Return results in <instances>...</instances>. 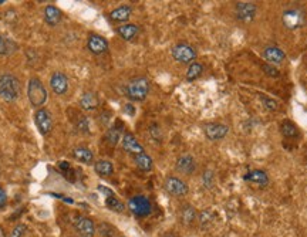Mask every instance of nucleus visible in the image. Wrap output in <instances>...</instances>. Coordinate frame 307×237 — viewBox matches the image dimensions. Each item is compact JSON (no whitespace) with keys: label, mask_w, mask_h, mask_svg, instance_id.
Masks as SVG:
<instances>
[{"label":"nucleus","mask_w":307,"mask_h":237,"mask_svg":"<svg viewBox=\"0 0 307 237\" xmlns=\"http://www.w3.org/2000/svg\"><path fill=\"white\" fill-rule=\"evenodd\" d=\"M21 94V86L17 77L13 74H1L0 76V98L13 103L16 100H19Z\"/></svg>","instance_id":"obj_1"},{"label":"nucleus","mask_w":307,"mask_h":237,"mask_svg":"<svg viewBox=\"0 0 307 237\" xmlns=\"http://www.w3.org/2000/svg\"><path fill=\"white\" fill-rule=\"evenodd\" d=\"M149 80L147 77H135L125 86V95L131 101H144L149 94Z\"/></svg>","instance_id":"obj_2"},{"label":"nucleus","mask_w":307,"mask_h":237,"mask_svg":"<svg viewBox=\"0 0 307 237\" xmlns=\"http://www.w3.org/2000/svg\"><path fill=\"white\" fill-rule=\"evenodd\" d=\"M282 23L288 30L302 29L307 23L306 11L298 6L288 7L282 13Z\"/></svg>","instance_id":"obj_3"},{"label":"nucleus","mask_w":307,"mask_h":237,"mask_svg":"<svg viewBox=\"0 0 307 237\" xmlns=\"http://www.w3.org/2000/svg\"><path fill=\"white\" fill-rule=\"evenodd\" d=\"M27 97L31 107H34V108H38V107L46 104L47 90L38 78H31L28 81Z\"/></svg>","instance_id":"obj_4"},{"label":"nucleus","mask_w":307,"mask_h":237,"mask_svg":"<svg viewBox=\"0 0 307 237\" xmlns=\"http://www.w3.org/2000/svg\"><path fill=\"white\" fill-rule=\"evenodd\" d=\"M172 57L175 61L181 64H192L195 63L196 58V50L188 43H178L172 47L171 51Z\"/></svg>","instance_id":"obj_5"},{"label":"nucleus","mask_w":307,"mask_h":237,"mask_svg":"<svg viewBox=\"0 0 307 237\" xmlns=\"http://www.w3.org/2000/svg\"><path fill=\"white\" fill-rule=\"evenodd\" d=\"M164 189L168 195H171L174 198H184L189 193L188 183L178 176H168L164 182Z\"/></svg>","instance_id":"obj_6"},{"label":"nucleus","mask_w":307,"mask_h":237,"mask_svg":"<svg viewBox=\"0 0 307 237\" xmlns=\"http://www.w3.org/2000/svg\"><path fill=\"white\" fill-rule=\"evenodd\" d=\"M258 14V6L251 1H238L235 4V16L241 23L249 24Z\"/></svg>","instance_id":"obj_7"},{"label":"nucleus","mask_w":307,"mask_h":237,"mask_svg":"<svg viewBox=\"0 0 307 237\" xmlns=\"http://www.w3.org/2000/svg\"><path fill=\"white\" fill-rule=\"evenodd\" d=\"M128 209L137 218H145L152 213V203L147 196H134L128 200Z\"/></svg>","instance_id":"obj_8"},{"label":"nucleus","mask_w":307,"mask_h":237,"mask_svg":"<svg viewBox=\"0 0 307 237\" xmlns=\"http://www.w3.org/2000/svg\"><path fill=\"white\" fill-rule=\"evenodd\" d=\"M204 133L209 141H222L229 133V126L222 122H209L204 126Z\"/></svg>","instance_id":"obj_9"},{"label":"nucleus","mask_w":307,"mask_h":237,"mask_svg":"<svg viewBox=\"0 0 307 237\" xmlns=\"http://www.w3.org/2000/svg\"><path fill=\"white\" fill-rule=\"evenodd\" d=\"M34 122L37 125L38 131L41 135H47V133L51 132L53 129V118L50 113L47 111L46 108H40L36 111L34 114Z\"/></svg>","instance_id":"obj_10"},{"label":"nucleus","mask_w":307,"mask_h":237,"mask_svg":"<svg viewBox=\"0 0 307 237\" xmlns=\"http://www.w3.org/2000/svg\"><path fill=\"white\" fill-rule=\"evenodd\" d=\"M175 169H177L179 173L185 175V176H191L194 175L196 171V161L195 158L189 153H184L181 155L177 159V163H175Z\"/></svg>","instance_id":"obj_11"},{"label":"nucleus","mask_w":307,"mask_h":237,"mask_svg":"<svg viewBox=\"0 0 307 237\" xmlns=\"http://www.w3.org/2000/svg\"><path fill=\"white\" fill-rule=\"evenodd\" d=\"M243 180L248 182V183L258 185L261 188H266L270 183V176L269 173L263 171V169H252V171L243 175Z\"/></svg>","instance_id":"obj_12"},{"label":"nucleus","mask_w":307,"mask_h":237,"mask_svg":"<svg viewBox=\"0 0 307 237\" xmlns=\"http://www.w3.org/2000/svg\"><path fill=\"white\" fill-rule=\"evenodd\" d=\"M87 48L95 56H100L108 51V41L100 34H90L87 40Z\"/></svg>","instance_id":"obj_13"},{"label":"nucleus","mask_w":307,"mask_h":237,"mask_svg":"<svg viewBox=\"0 0 307 237\" xmlns=\"http://www.w3.org/2000/svg\"><path fill=\"white\" fill-rule=\"evenodd\" d=\"M74 229L75 232L81 237H94L95 233V225L91 219L85 218V216H78L74 220Z\"/></svg>","instance_id":"obj_14"},{"label":"nucleus","mask_w":307,"mask_h":237,"mask_svg":"<svg viewBox=\"0 0 307 237\" xmlns=\"http://www.w3.org/2000/svg\"><path fill=\"white\" fill-rule=\"evenodd\" d=\"M263 58L266 60L268 64L275 66V64H282L286 60V54L278 46H268L263 50Z\"/></svg>","instance_id":"obj_15"},{"label":"nucleus","mask_w":307,"mask_h":237,"mask_svg":"<svg viewBox=\"0 0 307 237\" xmlns=\"http://www.w3.org/2000/svg\"><path fill=\"white\" fill-rule=\"evenodd\" d=\"M122 148H124V151L128 152V153H131V155H140V153H144V148H142V145H141L138 141H137V138L134 136V133L131 132H125L124 135H122Z\"/></svg>","instance_id":"obj_16"},{"label":"nucleus","mask_w":307,"mask_h":237,"mask_svg":"<svg viewBox=\"0 0 307 237\" xmlns=\"http://www.w3.org/2000/svg\"><path fill=\"white\" fill-rule=\"evenodd\" d=\"M50 87L57 95H64L68 91V78L65 74L57 71L50 78Z\"/></svg>","instance_id":"obj_17"},{"label":"nucleus","mask_w":307,"mask_h":237,"mask_svg":"<svg viewBox=\"0 0 307 237\" xmlns=\"http://www.w3.org/2000/svg\"><path fill=\"white\" fill-rule=\"evenodd\" d=\"M122 132H124V123L118 119V121H115L114 125H111V126L107 129V132H105V141L110 143V145H112V146H115V145L122 139Z\"/></svg>","instance_id":"obj_18"},{"label":"nucleus","mask_w":307,"mask_h":237,"mask_svg":"<svg viewBox=\"0 0 307 237\" xmlns=\"http://www.w3.org/2000/svg\"><path fill=\"white\" fill-rule=\"evenodd\" d=\"M196 219H198V212H196V209L192 205H184L181 208V210H179V220H181V223L184 226H186V228L192 226L196 222Z\"/></svg>","instance_id":"obj_19"},{"label":"nucleus","mask_w":307,"mask_h":237,"mask_svg":"<svg viewBox=\"0 0 307 237\" xmlns=\"http://www.w3.org/2000/svg\"><path fill=\"white\" fill-rule=\"evenodd\" d=\"M115 31H117V34H118L122 40L131 41V40H134V38L140 34V26L132 24V23H125V24H122V26H118Z\"/></svg>","instance_id":"obj_20"},{"label":"nucleus","mask_w":307,"mask_h":237,"mask_svg":"<svg viewBox=\"0 0 307 237\" xmlns=\"http://www.w3.org/2000/svg\"><path fill=\"white\" fill-rule=\"evenodd\" d=\"M98 105H100V98L93 91L84 93L83 97L80 98V107L85 111H94L98 108Z\"/></svg>","instance_id":"obj_21"},{"label":"nucleus","mask_w":307,"mask_h":237,"mask_svg":"<svg viewBox=\"0 0 307 237\" xmlns=\"http://www.w3.org/2000/svg\"><path fill=\"white\" fill-rule=\"evenodd\" d=\"M279 128H280V133L283 135V138L296 139V138H299V135H300L298 125L293 122V121H290V119H283V121L280 122Z\"/></svg>","instance_id":"obj_22"},{"label":"nucleus","mask_w":307,"mask_h":237,"mask_svg":"<svg viewBox=\"0 0 307 237\" xmlns=\"http://www.w3.org/2000/svg\"><path fill=\"white\" fill-rule=\"evenodd\" d=\"M215 219H216V215H215L214 212L211 209H205V210L198 213L196 222H198L199 228L202 229V230H208V229H211L214 226Z\"/></svg>","instance_id":"obj_23"},{"label":"nucleus","mask_w":307,"mask_h":237,"mask_svg":"<svg viewBox=\"0 0 307 237\" xmlns=\"http://www.w3.org/2000/svg\"><path fill=\"white\" fill-rule=\"evenodd\" d=\"M131 14H132V7L124 4V6H120V7L112 10L110 13V19L115 23H125V21H128Z\"/></svg>","instance_id":"obj_24"},{"label":"nucleus","mask_w":307,"mask_h":237,"mask_svg":"<svg viewBox=\"0 0 307 237\" xmlns=\"http://www.w3.org/2000/svg\"><path fill=\"white\" fill-rule=\"evenodd\" d=\"M74 158L78 162H83L85 165H93L94 163V153L91 152L90 148H85V146H77L74 151H73Z\"/></svg>","instance_id":"obj_25"},{"label":"nucleus","mask_w":307,"mask_h":237,"mask_svg":"<svg viewBox=\"0 0 307 237\" xmlns=\"http://www.w3.org/2000/svg\"><path fill=\"white\" fill-rule=\"evenodd\" d=\"M134 162H135L137 168L142 172L152 171V168H154L152 158H151L149 155H147L145 152H144V153H140V155H135V156H134Z\"/></svg>","instance_id":"obj_26"},{"label":"nucleus","mask_w":307,"mask_h":237,"mask_svg":"<svg viewBox=\"0 0 307 237\" xmlns=\"http://www.w3.org/2000/svg\"><path fill=\"white\" fill-rule=\"evenodd\" d=\"M61 11L57 9L56 6H47L44 9V20L50 26H57L61 21Z\"/></svg>","instance_id":"obj_27"},{"label":"nucleus","mask_w":307,"mask_h":237,"mask_svg":"<svg viewBox=\"0 0 307 237\" xmlns=\"http://www.w3.org/2000/svg\"><path fill=\"white\" fill-rule=\"evenodd\" d=\"M17 50V44L3 34H0V56H10Z\"/></svg>","instance_id":"obj_28"},{"label":"nucleus","mask_w":307,"mask_h":237,"mask_svg":"<svg viewBox=\"0 0 307 237\" xmlns=\"http://www.w3.org/2000/svg\"><path fill=\"white\" fill-rule=\"evenodd\" d=\"M94 171L100 176H111L114 173V166L110 161L107 159H100L94 163Z\"/></svg>","instance_id":"obj_29"},{"label":"nucleus","mask_w":307,"mask_h":237,"mask_svg":"<svg viewBox=\"0 0 307 237\" xmlns=\"http://www.w3.org/2000/svg\"><path fill=\"white\" fill-rule=\"evenodd\" d=\"M204 74V66L201 64V63H192V64H189V67H188V71H186L185 74V78L186 81H189V83H192V81H195V80H198L199 77Z\"/></svg>","instance_id":"obj_30"},{"label":"nucleus","mask_w":307,"mask_h":237,"mask_svg":"<svg viewBox=\"0 0 307 237\" xmlns=\"http://www.w3.org/2000/svg\"><path fill=\"white\" fill-rule=\"evenodd\" d=\"M105 206L110 209L111 212H115V213H122L125 210V205L115 195L105 198Z\"/></svg>","instance_id":"obj_31"},{"label":"nucleus","mask_w":307,"mask_h":237,"mask_svg":"<svg viewBox=\"0 0 307 237\" xmlns=\"http://www.w3.org/2000/svg\"><path fill=\"white\" fill-rule=\"evenodd\" d=\"M95 230H98L101 237H115L117 236V229L111 226L110 223H100Z\"/></svg>","instance_id":"obj_32"},{"label":"nucleus","mask_w":307,"mask_h":237,"mask_svg":"<svg viewBox=\"0 0 307 237\" xmlns=\"http://www.w3.org/2000/svg\"><path fill=\"white\" fill-rule=\"evenodd\" d=\"M259 100L262 101L263 107L269 111H278L279 110V103L275 98H270L268 95H259Z\"/></svg>","instance_id":"obj_33"},{"label":"nucleus","mask_w":307,"mask_h":237,"mask_svg":"<svg viewBox=\"0 0 307 237\" xmlns=\"http://www.w3.org/2000/svg\"><path fill=\"white\" fill-rule=\"evenodd\" d=\"M202 185L205 189H214L215 186V173L212 171H205L202 173Z\"/></svg>","instance_id":"obj_34"},{"label":"nucleus","mask_w":307,"mask_h":237,"mask_svg":"<svg viewBox=\"0 0 307 237\" xmlns=\"http://www.w3.org/2000/svg\"><path fill=\"white\" fill-rule=\"evenodd\" d=\"M262 71L266 74L268 77H270V78H279L280 77V71L276 68L275 66H272V64H268V63H263L261 66Z\"/></svg>","instance_id":"obj_35"},{"label":"nucleus","mask_w":307,"mask_h":237,"mask_svg":"<svg viewBox=\"0 0 307 237\" xmlns=\"http://www.w3.org/2000/svg\"><path fill=\"white\" fill-rule=\"evenodd\" d=\"M149 135H151V138H152L154 141H158V142L162 141V129H161V126H159L158 123H151V126H149Z\"/></svg>","instance_id":"obj_36"},{"label":"nucleus","mask_w":307,"mask_h":237,"mask_svg":"<svg viewBox=\"0 0 307 237\" xmlns=\"http://www.w3.org/2000/svg\"><path fill=\"white\" fill-rule=\"evenodd\" d=\"M75 126H77V129H78L80 132H83V133L90 132V121H88L84 115H81V117L77 119Z\"/></svg>","instance_id":"obj_37"},{"label":"nucleus","mask_w":307,"mask_h":237,"mask_svg":"<svg viewBox=\"0 0 307 237\" xmlns=\"http://www.w3.org/2000/svg\"><path fill=\"white\" fill-rule=\"evenodd\" d=\"M26 230H27V226H26V225H23V223H19L16 228L11 230V233H10L9 237H24V235H26Z\"/></svg>","instance_id":"obj_38"},{"label":"nucleus","mask_w":307,"mask_h":237,"mask_svg":"<svg viewBox=\"0 0 307 237\" xmlns=\"http://www.w3.org/2000/svg\"><path fill=\"white\" fill-rule=\"evenodd\" d=\"M58 169H60V171L63 172V173H71V172H73V169H71V166H70V163H68V162H60V163H58Z\"/></svg>","instance_id":"obj_39"},{"label":"nucleus","mask_w":307,"mask_h":237,"mask_svg":"<svg viewBox=\"0 0 307 237\" xmlns=\"http://www.w3.org/2000/svg\"><path fill=\"white\" fill-rule=\"evenodd\" d=\"M7 203V195H6V190L3 188H0V209H3Z\"/></svg>","instance_id":"obj_40"},{"label":"nucleus","mask_w":307,"mask_h":237,"mask_svg":"<svg viewBox=\"0 0 307 237\" xmlns=\"http://www.w3.org/2000/svg\"><path fill=\"white\" fill-rule=\"evenodd\" d=\"M135 111H137V110H135V107L132 104L124 105V113L128 115V117H134V115H135Z\"/></svg>","instance_id":"obj_41"},{"label":"nucleus","mask_w":307,"mask_h":237,"mask_svg":"<svg viewBox=\"0 0 307 237\" xmlns=\"http://www.w3.org/2000/svg\"><path fill=\"white\" fill-rule=\"evenodd\" d=\"M98 192L104 193V195H105L107 198H108V196H114V195H115V193H114L111 189H108V188H104V186H98Z\"/></svg>","instance_id":"obj_42"},{"label":"nucleus","mask_w":307,"mask_h":237,"mask_svg":"<svg viewBox=\"0 0 307 237\" xmlns=\"http://www.w3.org/2000/svg\"><path fill=\"white\" fill-rule=\"evenodd\" d=\"M161 237H179L175 232H165Z\"/></svg>","instance_id":"obj_43"},{"label":"nucleus","mask_w":307,"mask_h":237,"mask_svg":"<svg viewBox=\"0 0 307 237\" xmlns=\"http://www.w3.org/2000/svg\"><path fill=\"white\" fill-rule=\"evenodd\" d=\"M0 237H6L4 236V232H3V229L0 228Z\"/></svg>","instance_id":"obj_44"},{"label":"nucleus","mask_w":307,"mask_h":237,"mask_svg":"<svg viewBox=\"0 0 307 237\" xmlns=\"http://www.w3.org/2000/svg\"><path fill=\"white\" fill-rule=\"evenodd\" d=\"M4 3V0H0V4H3Z\"/></svg>","instance_id":"obj_45"},{"label":"nucleus","mask_w":307,"mask_h":237,"mask_svg":"<svg viewBox=\"0 0 307 237\" xmlns=\"http://www.w3.org/2000/svg\"><path fill=\"white\" fill-rule=\"evenodd\" d=\"M221 237H228V236H221Z\"/></svg>","instance_id":"obj_46"}]
</instances>
